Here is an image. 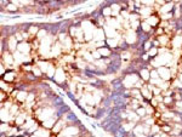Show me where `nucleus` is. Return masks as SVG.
<instances>
[{
	"instance_id": "f257e3e1",
	"label": "nucleus",
	"mask_w": 182,
	"mask_h": 137,
	"mask_svg": "<svg viewBox=\"0 0 182 137\" xmlns=\"http://www.w3.org/2000/svg\"><path fill=\"white\" fill-rule=\"evenodd\" d=\"M157 70H158V74H159L160 76L164 78V80H169V78H170V72H169L168 68H165V67H159Z\"/></svg>"
},
{
	"instance_id": "f03ea898",
	"label": "nucleus",
	"mask_w": 182,
	"mask_h": 137,
	"mask_svg": "<svg viewBox=\"0 0 182 137\" xmlns=\"http://www.w3.org/2000/svg\"><path fill=\"white\" fill-rule=\"evenodd\" d=\"M112 85H113V90L117 91V92H121V90L124 89V84L120 79H117V80H113L112 81Z\"/></svg>"
},
{
	"instance_id": "7ed1b4c3",
	"label": "nucleus",
	"mask_w": 182,
	"mask_h": 137,
	"mask_svg": "<svg viewBox=\"0 0 182 137\" xmlns=\"http://www.w3.org/2000/svg\"><path fill=\"white\" fill-rule=\"evenodd\" d=\"M66 120L67 121H72V123H77V124H80V121L78 120V118H77V115L73 113V112H68V114L66 115Z\"/></svg>"
},
{
	"instance_id": "20e7f679",
	"label": "nucleus",
	"mask_w": 182,
	"mask_h": 137,
	"mask_svg": "<svg viewBox=\"0 0 182 137\" xmlns=\"http://www.w3.org/2000/svg\"><path fill=\"white\" fill-rule=\"evenodd\" d=\"M98 52L101 53V56L102 55H104V56H111L112 55V51L108 47H101V49H98Z\"/></svg>"
},
{
	"instance_id": "39448f33",
	"label": "nucleus",
	"mask_w": 182,
	"mask_h": 137,
	"mask_svg": "<svg viewBox=\"0 0 182 137\" xmlns=\"http://www.w3.org/2000/svg\"><path fill=\"white\" fill-rule=\"evenodd\" d=\"M172 7H174V3H169L168 5L163 6L161 7V12L165 13V12H169V11H172Z\"/></svg>"
},
{
	"instance_id": "423d86ee",
	"label": "nucleus",
	"mask_w": 182,
	"mask_h": 137,
	"mask_svg": "<svg viewBox=\"0 0 182 137\" xmlns=\"http://www.w3.org/2000/svg\"><path fill=\"white\" fill-rule=\"evenodd\" d=\"M68 112H69V107L68 106H62L61 109H58V112H57V116H62L64 113H68Z\"/></svg>"
},
{
	"instance_id": "0eeeda50",
	"label": "nucleus",
	"mask_w": 182,
	"mask_h": 137,
	"mask_svg": "<svg viewBox=\"0 0 182 137\" xmlns=\"http://www.w3.org/2000/svg\"><path fill=\"white\" fill-rule=\"evenodd\" d=\"M140 74H141L142 78H144V80H148V79H149V75H151V73L146 69V68H144V69H141V70H140Z\"/></svg>"
},
{
	"instance_id": "6e6552de",
	"label": "nucleus",
	"mask_w": 182,
	"mask_h": 137,
	"mask_svg": "<svg viewBox=\"0 0 182 137\" xmlns=\"http://www.w3.org/2000/svg\"><path fill=\"white\" fill-rule=\"evenodd\" d=\"M146 22H147L149 26H157V24H158V18L151 16V17H148V19H147Z\"/></svg>"
},
{
	"instance_id": "1a4fd4ad",
	"label": "nucleus",
	"mask_w": 182,
	"mask_h": 137,
	"mask_svg": "<svg viewBox=\"0 0 182 137\" xmlns=\"http://www.w3.org/2000/svg\"><path fill=\"white\" fill-rule=\"evenodd\" d=\"M13 78H15V73L11 72V70H9V72L5 74V80H6V81H12Z\"/></svg>"
},
{
	"instance_id": "9d476101",
	"label": "nucleus",
	"mask_w": 182,
	"mask_h": 137,
	"mask_svg": "<svg viewBox=\"0 0 182 137\" xmlns=\"http://www.w3.org/2000/svg\"><path fill=\"white\" fill-rule=\"evenodd\" d=\"M136 113L138 114V116H143V115H146V108L138 107V108L136 109Z\"/></svg>"
},
{
	"instance_id": "9b49d317",
	"label": "nucleus",
	"mask_w": 182,
	"mask_h": 137,
	"mask_svg": "<svg viewBox=\"0 0 182 137\" xmlns=\"http://www.w3.org/2000/svg\"><path fill=\"white\" fill-rule=\"evenodd\" d=\"M172 97L171 96H166V97H164L163 98V103L164 104H169V103H172Z\"/></svg>"
},
{
	"instance_id": "f8f14e48",
	"label": "nucleus",
	"mask_w": 182,
	"mask_h": 137,
	"mask_svg": "<svg viewBox=\"0 0 182 137\" xmlns=\"http://www.w3.org/2000/svg\"><path fill=\"white\" fill-rule=\"evenodd\" d=\"M53 103L56 106H62L63 104V100L61 98V97H55V98H53Z\"/></svg>"
},
{
	"instance_id": "ddd939ff",
	"label": "nucleus",
	"mask_w": 182,
	"mask_h": 137,
	"mask_svg": "<svg viewBox=\"0 0 182 137\" xmlns=\"http://www.w3.org/2000/svg\"><path fill=\"white\" fill-rule=\"evenodd\" d=\"M141 26H142V28L144 29L143 32H147V33H148V32L151 30V26H149L147 22H143V23H141Z\"/></svg>"
},
{
	"instance_id": "4468645a",
	"label": "nucleus",
	"mask_w": 182,
	"mask_h": 137,
	"mask_svg": "<svg viewBox=\"0 0 182 137\" xmlns=\"http://www.w3.org/2000/svg\"><path fill=\"white\" fill-rule=\"evenodd\" d=\"M158 53V49L157 47H151V50L148 51V55L149 56H155Z\"/></svg>"
},
{
	"instance_id": "2eb2a0df",
	"label": "nucleus",
	"mask_w": 182,
	"mask_h": 137,
	"mask_svg": "<svg viewBox=\"0 0 182 137\" xmlns=\"http://www.w3.org/2000/svg\"><path fill=\"white\" fill-rule=\"evenodd\" d=\"M102 15H103V16H104V15H112V12H111V7H109V6H104Z\"/></svg>"
},
{
	"instance_id": "dca6fc26",
	"label": "nucleus",
	"mask_w": 182,
	"mask_h": 137,
	"mask_svg": "<svg viewBox=\"0 0 182 137\" xmlns=\"http://www.w3.org/2000/svg\"><path fill=\"white\" fill-rule=\"evenodd\" d=\"M161 130H163L164 132H166V133H168V132H171V130H172V129H171V126H170V125H164V126L161 127Z\"/></svg>"
},
{
	"instance_id": "f3484780",
	"label": "nucleus",
	"mask_w": 182,
	"mask_h": 137,
	"mask_svg": "<svg viewBox=\"0 0 182 137\" xmlns=\"http://www.w3.org/2000/svg\"><path fill=\"white\" fill-rule=\"evenodd\" d=\"M151 46H152V44H151V43H147V44L143 45V49H144L146 51H149V50H151Z\"/></svg>"
},
{
	"instance_id": "a211bd4d",
	"label": "nucleus",
	"mask_w": 182,
	"mask_h": 137,
	"mask_svg": "<svg viewBox=\"0 0 182 137\" xmlns=\"http://www.w3.org/2000/svg\"><path fill=\"white\" fill-rule=\"evenodd\" d=\"M176 24H177V28H180V29L182 28V17H181V18L178 19V21L176 22Z\"/></svg>"
},
{
	"instance_id": "6ab92c4d",
	"label": "nucleus",
	"mask_w": 182,
	"mask_h": 137,
	"mask_svg": "<svg viewBox=\"0 0 182 137\" xmlns=\"http://www.w3.org/2000/svg\"><path fill=\"white\" fill-rule=\"evenodd\" d=\"M15 36H16V39H17V41H22V40H23V38H22L20 34H17V33L15 34Z\"/></svg>"
},
{
	"instance_id": "aec40b11",
	"label": "nucleus",
	"mask_w": 182,
	"mask_h": 137,
	"mask_svg": "<svg viewBox=\"0 0 182 137\" xmlns=\"http://www.w3.org/2000/svg\"><path fill=\"white\" fill-rule=\"evenodd\" d=\"M92 55H94V57H96V58H100V57H101V53H100L98 51H97V52H95V51H94V52H92Z\"/></svg>"
},
{
	"instance_id": "412c9836",
	"label": "nucleus",
	"mask_w": 182,
	"mask_h": 137,
	"mask_svg": "<svg viewBox=\"0 0 182 137\" xmlns=\"http://www.w3.org/2000/svg\"><path fill=\"white\" fill-rule=\"evenodd\" d=\"M38 30H39L38 27H32V28H30V32H32V33H36Z\"/></svg>"
},
{
	"instance_id": "4be33fe9",
	"label": "nucleus",
	"mask_w": 182,
	"mask_h": 137,
	"mask_svg": "<svg viewBox=\"0 0 182 137\" xmlns=\"http://www.w3.org/2000/svg\"><path fill=\"white\" fill-rule=\"evenodd\" d=\"M9 4H10L9 0H1V5H3V6H4V5H6V6H7Z\"/></svg>"
},
{
	"instance_id": "5701e85b",
	"label": "nucleus",
	"mask_w": 182,
	"mask_h": 137,
	"mask_svg": "<svg viewBox=\"0 0 182 137\" xmlns=\"http://www.w3.org/2000/svg\"><path fill=\"white\" fill-rule=\"evenodd\" d=\"M155 1H157V3H159V4H163V5L165 4V0H155Z\"/></svg>"
},
{
	"instance_id": "b1692460",
	"label": "nucleus",
	"mask_w": 182,
	"mask_h": 137,
	"mask_svg": "<svg viewBox=\"0 0 182 137\" xmlns=\"http://www.w3.org/2000/svg\"><path fill=\"white\" fill-rule=\"evenodd\" d=\"M153 123H154L153 119H148V120H147V124H153Z\"/></svg>"
},
{
	"instance_id": "393cba45",
	"label": "nucleus",
	"mask_w": 182,
	"mask_h": 137,
	"mask_svg": "<svg viewBox=\"0 0 182 137\" xmlns=\"http://www.w3.org/2000/svg\"><path fill=\"white\" fill-rule=\"evenodd\" d=\"M142 58H143V61H147V58H148V55H144Z\"/></svg>"
},
{
	"instance_id": "a878e982",
	"label": "nucleus",
	"mask_w": 182,
	"mask_h": 137,
	"mask_svg": "<svg viewBox=\"0 0 182 137\" xmlns=\"http://www.w3.org/2000/svg\"><path fill=\"white\" fill-rule=\"evenodd\" d=\"M181 81H182V74H181Z\"/></svg>"
}]
</instances>
